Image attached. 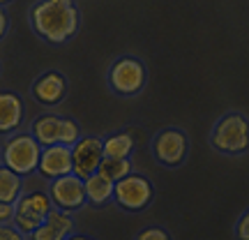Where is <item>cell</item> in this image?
Here are the masks:
<instances>
[{
  "mask_svg": "<svg viewBox=\"0 0 249 240\" xmlns=\"http://www.w3.org/2000/svg\"><path fill=\"white\" fill-rule=\"evenodd\" d=\"M23 194V178L0 164V203H17Z\"/></svg>",
  "mask_w": 249,
  "mask_h": 240,
  "instance_id": "cell-16",
  "label": "cell"
},
{
  "mask_svg": "<svg viewBox=\"0 0 249 240\" xmlns=\"http://www.w3.org/2000/svg\"><path fill=\"white\" fill-rule=\"evenodd\" d=\"M99 176H104L111 183H118L123 180L124 176L132 173V162L129 160H118V157H104L102 164H99Z\"/></svg>",
  "mask_w": 249,
  "mask_h": 240,
  "instance_id": "cell-18",
  "label": "cell"
},
{
  "mask_svg": "<svg viewBox=\"0 0 249 240\" xmlns=\"http://www.w3.org/2000/svg\"><path fill=\"white\" fill-rule=\"evenodd\" d=\"M187 152H189L187 134L182 129H178V127L161 129L152 139V155H155V160L160 162L161 166H169V169L180 166L187 160Z\"/></svg>",
  "mask_w": 249,
  "mask_h": 240,
  "instance_id": "cell-8",
  "label": "cell"
},
{
  "mask_svg": "<svg viewBox=\"0 0 249 240\" xmlns=\"http://www.w3.org/2000/svg\"><path fill=\"white\" fill-rule=\"evenodd\" d=\"M30 134L35 136L42 148H49V146H67V148H71L83 136L81 127L71 118H60L53 116V113H44V116L35 118L33 127H30Z\"/></svg>",
  "mask_w": 249,
  "mask_h": 240,
  "instance_id": "cell-5",
  "label": "cell"
},
{
  "mask_svg": "<svg viewBox=\"0 0 249 240\" xmlns=\"http://www.w3.org/2000/svg\"><path fill=\"white\" fill-rule=\"evenodd\" d=\"M42 157V146L30 132H14L7 136L0 150V164L18 173L21 178L37 171Z\"/></svg>",
  "mask_w": 249,
  "mask_h": 240,
  "instance_id": "cell-2",
  "label": "cell"
},
{
  "mask_svg": "<svg viewBox=\"0 0 249 240\" xmlns=\"http://www.w3.org/2000/svg\"><path fill=\"white\" fill-rule=\"evenodd\" d=\"M74 233V220L70 213H62L58 208L44 220V224L28 236V240H67Z\"/></svg>",
  "mask_w": 249,
  "mask_h": 240,
  "instance_id": "cell-13",
  "label": "cell"
},
{
  "mask_svg": "<svg viewBox=\"0 0 249 240\" xmlns=\"http://www.w3.org/2000/svg\"><path fill=\"white\" fill-rule=\"evenodd\" d=\"M14 203H0V224H14Z\"/></svg>",
  "mask_w": 249,
  "mask_h": 240,
  "instance_id": "cell-22",
  "label": "cell"
},
{
  "mask_svg": "<svg viewBox=\"0 0 249 240\" xmlns=\"http://www.w3.org/2000/svg\"><path fill=\"white\" fill-rule=\"evenodd\" d=\"M83 185H86V199H88L90 205H95V208H102V205H107L108 201H113V185L116 183H111L107 180L104 176H90V178L83 180Z\"/></svg>",
  "mask_w": 249,
  "mask_h": 240,
  "instance_id": "cell-15",
  "label": "cell"
},
{
  "mask_svg": "<svg viewBox=\"0 0 249 240\" xmlns=\"http://www.w3.org/2000/svg\"><path fill=\"white\" fill-rule=\"evenodd\" d=\"M152 199H155V187L141 173L132 171L129 176H124L123 180H118L113 185V201L123 210H129V213L145 210L152 203Z\"/></svg>",
  "mask_w": 249,
  "mask_h": 240,
  "instance_id": "cell-7",
  "label": "cell"
},
{
  "mask_svg": "<svg viewBox=\"0 0 249 240\" xmlns=\"http://www.w3.org/2000/svg\"><path fill=\"white\" fill-rule=\"evenodd\" d=\"M7 30H9V17H7V12H5V7H0V42L5 39Z\"/></svg>",
  "mask_w": 249,
  "mask_h": 240,
  "instance_id": "cell-23",
  "label": "cell"
},
{
  "mask_svg": "<svg viewBox=\"0 0 249 240\" xmlns=\"http://www.w3.org/2000/svg\"><path fill=\"white\" fill-rule=\"evenodd\" d=\"M148 83V70L143 60L134 55H120L111 62L108 67V86L116 95L123 97H134L139 95Z\"/></svg>",
  "mask_w": 249,
  "mask_h": 240,
  "instance_id": "cell-4",
  "label": "cell"
},
{
  "mask_svg": "<svg viewBox=\"0 0 249 240\" xmlns=\"http://www.w3.org/2000/svg\"><path fill=\"white\" fill-rule=\"evenodd\" d=\"M0 240H26V236L14 224H0Z\"/></svg>",
  "mask_w": 249,
  "mask_h": 240,
  "instance_id": "cell-20",
  "label": "cell"
},
{
  "mask_svg": "<svg viewBox=\"0 0 249 240\" xmlns=\"http://www.w3.org/2000/svg\"><path fill=\"white\" fill-rule=\"evenodd\" d=\"M210 143L224 155H245L249 150V120L238 111L224 113L214 123Z\"/></svg>",
  "mask_w": 249,
  "mask_h": 240,
  "instance_id": "cell-3",
  "label": "cell"
},
{
  "mask_svg": "<svg viewBox=\"0 0 249 240\" xmlns=\"http://www.w3.org/2000/svg\"><path fill=\"white\" fill-rule=\"evenodd\" d=\"M7 2H12V0H0V7H5Z\"/></svg>",
  "mask_w": 249,
  "mask_h": 240,
  "instance_id": "cell-25",
  "label": "cell"
},
{
  "mask_svg": "<svg viewBox=\"0 0 249 240\" xmlns=\"http://www.w3.org/2000/svg\"><path fill=\"white\" fill-rule=\"evenodd\" d=\"M67 97V79L60 72H44L33 83V99L42 107H58Z\"/></svg>",
  "mask_w": 249,
  "mask_h": 240,
  "instance_id": "cell-11",
  "label": "cell"
},
{
  "mask_svg": "<svg viewBox=\"0 0 249 240\" xmlns=\"http://www.w3.org/2000/svg\"><path fill=\"white\" fill-rule=\"evenodd\" d=\"M235 236H238V240H249V210H245L235 224Z\"/></svg>",
  "mask_w": 249,
  "mask_h": 240,
  "instance_id": "cell-21",
  "label": "cell"
},
{
  "mask_svg": "<svg viewBox=\"0 0 249 240\" xmlns=\"http://www.w3.org/2000/svg\"><path fill=\"white\" fill-rule=\"evenodd\" d=\"M39 176L46 178L49 183L62 176L71 173V148L67 146H49L42 148V157H39Z\"/></svg>",
  "mask_w": 249,
  "mask_h": 240,
  "instance_id": "cell-12",
  "label": "cell"
},
{
  "mask_svg": "<svg viewBox=\"0 0 249 240\" xmlns=\"http://www.w3.org/2000/svg\"><path fill=\"white\" fill-rule=\"evenodd\" d=\"M134 152V136L129 132H116L104 139V157L129 160Z\"/></svg>",
  "mask_w": 249,
  "mask_h": 240,
  "instance_id": "cell-17",
  "label": "cell"
},
{
  "mask_svg": "<svg viewBox=\"0 0 249 240\" xmlns=\"http://www.w3.org/2000/svg\"><path fill=\"white\" fill-rule=\"evenodd\" d=\"M67 240H95V238H90V236H81V233H71Z\"/></svg>",
  "mask_w": 249,
  "mask_h": 240,
  "instance_id": "cell-24",
  "label": "cell"
},
{
  "mask_svg": "<svg viewBox=\"0 0 249 240\" xmlns=\"http://www.w3.org/2000/svg\"><path fill=\"white\" fill-rule=\"evenodd\" d=\"M104 160V141L97 136H81L71 146V173L81 180L95 176Z\"/></svg>",
  "mask_w": 249,
  "mask_h": 240,
  "instance_id": "cell-10",
  "label": "cell"
},
{
  "mask_svg": "<svg viewBox=\"0 0 249 240\" xmlns=\"http://www.w3.org/2000/svg\"><path fill=\"white\" fill-rule=\"evenodd\" d=\"M30 28L49 44H65L76 35L81 12L76 0H37L28 12Z\"/></svg>",
  "mask_w": 249,
  "mask_h": 240,
  "instance_id": "cell-1",
  "label": "cell"
},
{
  "mask_svg": "<svg viewBox=\"0 0 249 240\" xmlns=\"http://www.w3.org/2000/svg\"><path fill=\"white\" fill-rule=\"evenodd\" d=\"M134 240H173V238H171L169 231L161 229V226H148V229L139 231V236Z\"/></svg>",
  "mask_w": 249,
  "mask_h": 240,
  "instance_id": "cell-19",
  "label": "cell"
},
{
  "mask_svg": "<svg viewBox=\"0 0 249 240\" xmlns=\"http://www.w3.org/2000/svg\"><path fill=\"white\" fill-rule=\"evenodd\" d=\"M49 196L53 201V208L62 210V213H79L83 205L88 203L86 199V185L79 176H62V178L51 180L49 185Z\"/></svg>",
  "mask_w": 249,
  "mask_h": 240,
  "instance_id": "cell-9",
  "label": "cell"
},
{
  "mask_svg": "<svg viewBox=\"0 0 249 240\" xmlns=\"http://www.w3.org/2000/svg\"><path fill=\"white\" fill-rule=\"evenodd\" d=\"M14 208H17V213H14V226L28 238L51 215L53 201H51L49 192H44V189H30V192L21 194V199L14 203Z\"/></svg>",
  "mask_w": 249,
  "mask_h": 240,
  "instance_id": "cell-6",
  "label": "cell"
},
{
  "mask_svg": "<svg viewBox=\"0 0 249 240\" xmlns=\"http://www.w3.org/2000/svg\"><path fill=\"white\" fill-rule=\"evenodd\" d=\"M26 104L12 90H0V134H14L23 123Z\"/></svg>",
  "mask_w": 249,
  "mask_h": 240,
  "instance_id": "cell-14",
  "label": "cell"
}]
</instances>
